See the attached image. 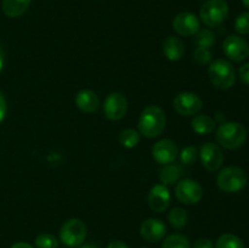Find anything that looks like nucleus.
<instances>
[{
	"label": "nucleus",
	"instance_id": "obj_1",
	"mask_svg": "<svg viewBox=\"0 0 249 248\" xmlns=\"http://www.w3.org/2000/svg\"><path fill=\"white\" fill-rule=\"evenodd\" d=\"M165 124L167 118L164 111L156 105H151L141 112L138 126L140 134H142L145 138L153 139L164 131Z\"/></svg>",
	"mask_w": 249,
	"mask_h": 248
},
{
	"label": "nucleus",
	"instance_id": "obj_2",
	"mask_svg": "<svg viewBox=\"0 0 249 248\" xmlns=\"http://www.w3.org/2000/svg\"><path fill=\"white\" fill-rule=\"evenodd\" d=\"M215 140L221 147L236 150L247 140V130L237 122H226L216 129Z\"/></svg>",
	"mask_w": 249,
	"mask_h": 248
},
{
	"label": "nucleus",
	"instance_id": "obj_3",
	"mask_svg": "<svg viewBox=\"0 0 249 248\" xmlns=\"http://www.w3.org/2000/svg\"><path fill=\"white\" fill-rule=\"evenodd\" d=\"M248 177L245 170L240 167H226L220 170L216 177V185L226 194H236L247 186Z\"/></svg>",
	"mask_w": 249,
	"mask_h": 248
},
{
	"label": "nucleus",
	"instance_id": "obj_4",
	"mask_svg": "<svg viewBox=\"0 0 249 248\" xmlns=\"http://www.w3.org/2000/svg\"><path fill=\"white\" fill-rule=\"evenodd\" d=\"M208 75L212 84L221 90H228L233 87L236 82V72L229 61L218 58L209 63Z\"/></svg>",
	"mask_w": 249,
	"mask_h": 248
},
{
	"label": "nucleus",
	"instance_id": "obj_5",
	"mask_svg": "<svg viewBox=\"0 0 249 248\" xmlns=\"http://www.w3.org/2000/svg\"><path fill=\"white\" fill-rule=\"evenodd\" d=\"M229 16V5L225 0H207L199 10V17L207 27L215 28Z\"/></svg>",
	"mask_w": 249,
	"mask_h": 248
},
{
	"label": "nucleus",
	"instance_id": "obj_6",
	"mask_svg": "<svg viewBox=\"0 0 249 248\" xmlns=\"http://www.w3.org/2000/svg\"><path fill=\"white\" fill-rule=\"evenodd\" d=\"M88 235V228L83 220L72 218L66 221L60 229V240L65 246L75 248L85 242Z\"/></svg>",
	"mask_w": 249,
	"mask_h": 248
},
{
	"label": "nucleus",
	"instance_id": "obj_7",
	"mask_svg": "<svg viewBox=\"0 0 249 248\" xmlns=\"http://www.w3.org/2000/svg\"><path fill=\"white\" fill-rule=\"evenodd\" d=\"M175 196L184 204H196L203 197V189L196 180L182 179L175 186Z\"/></svg>",
	"mask_w": 249,
	"mask_h": 248
},
{
	"label": "nucleus",
	"instance_id": "obj_8",
	"mask_svg": "<svg viewBox=\"0 0 249 248\" xmlns=\"http://www.w3.org/2000/svg\"><path fill=\"white\" fill-rule=\"evenodd\" d=\"M173 106H174L175 111L181 116L191 117L199 113L203 104H202V100L199 99L198 95H196L195 92L185 91L180 92L175 96Z\"/></svg>",
	"mask_w": 249,
	"mask_h": 248
},
{
	"label": "nucleus",
	"instance_id": "obj_9",
	"mask_svg": "<svg viewBox=\"0 0 249 248\" xmlns=\"http://www.w3.org/2000/svg\"><path fill=\"white\" fill-rule=\"evenodd\" d=\"M223 51L231 61L242 62L249 57V45L240 35L231 34L223 41Z\"/></svg>",
	"mask_w": 249,
	"mask_h": 248
},
{
	"label": "nucleus",
	"instance_id": "obj_10",
	"mask_svg": "<svg viewBox=\"0 0 249 248\" xmlns=\"http://www.w3.org/2000/svg\"><path fill=\"white\" fill-rule=\"evenodd\" d=\"M128 111V100L121 92L107 95L104 104V113L109 121H121Z\"/></svg>",
	"mask_w": 249,
	"mask_h": 248
},
{
	"label": "nucleus",
	"instance_id": "obj_11",
	"mask_svg": "<svg viewBox=\"0 0 249 248\" xmlns=\"http://www.w3.org/2000/svg\"><path fill=\"white\" fill-rule=\"evenodd\" d=\"M198 155L203 167L209 172H216L224 163V153L216 143H203Z\"/></svg>",
	"mask_w": 249,
	"mask_h": 248
},
{
	"label": "nucleus",
	"instance_id": "obj_12",
	"mask_svg": "<svg viewBox=\"0 0 249 248\" xmlns=\"http://www.w3.org/2000/svg\"><path fill=\"white\" fill-rule=\"evenodd\" d=\"M179 155V148L174 141L169 139H163L156 142L152 147V157L160 164H169L177 159Z\"/></svg>",
	"mask_w": 249,
	"mask_h": 248
},
{
	"label": "nucleus",
	"instance_id": "obj_13",
	"mask_svg": "<svg viewBox=\"0 0 249 248\" xmlns=\"http://www.w3.org/2000/svg\"><path fill=\"white\" fill-rule=\"evenodd\" d=\"M173 28L179 35H195L199 31V19L191 12H180L173 19Z\"/></svg>",
	"mask_w": 249,
	"mask_h": 248
},
{
	"label": "nucleus",
	"instance_id": "obj_14",
	"mask_svg": "<svg viewBox=\"0 0 249 248\" xmlns=\"http://www.w3.org/2000/svg\"><path fill=\"white\" fill-rule=\"evenodd\" d=\"M170 204V192L163 184L155 185L148 194V206L156 213L167 211Z\"/></svg>",
	"mask_w": 249,
	"mask_h": 248
},
{
	"label": "nucleus",
	"instance_id": "obj_15",
	"mask_svg": "<svg viewBox=\"0 0 249 248\" xmlns=\"http://www.w3.org/2000/svg\"><path fill=\"white\" fill-rule=\"evenodd\" d=\"M167 233V226L162 220L156 218L146 219L140 226V235L148 242H158Z\"/></svg>",
	"mask_w": 249,
	"mask_h": 248
},
{
	"label": "nucleus",
	"instance_id": "obj_16",
	"mask_svg": "<svg viewBox=\"0 0 249 248\" xmlns=\"http://www.w3.org/2000/svg\"><path fill=\"white\" fill-rule=\"evenodd\" d=\"M75 105L78 108L84 113H94L100 108L99 96L95 91L89 89L80 90L77 95H75Z\"/></svg>",
	"mask_w": 249,
	"mask_h": 248
},
{
	"label": "nucleus",
	"instance_id": "obj_17",
	"mask_svg": "<svg viewBox=\"0 0 249 248\" xmlns=\"http://www.w3.org/2000/svg\"><path fill=\"white\" fill-rule=\"evenodd\" d=\"M163 53L165 57L170 61H179L181 60L185 53V45L182 40L178 36H168L163 41Z\"/></svg>",
	"mask_w": 249,
	"mask_h": 248
},
{
	"label": "nucleus",
	"instance_id": "obj_18",
	"mask_svg": "<svg viewBox=\"0 0 249 248\" xmlns=\"http://www.w3.org/2000/svg\"><path fill=\"white\" fill-rule=\"evenodd\" d=\"M31 1L32 0H2V12L10 18H16L29 9Z\"/></svg>",
	"mask_w": 249,
	"mask_h": 248
},
{
	"label": "nucleus",
	"instance_id": "obj_19",
	"mask_svg": "<svg viewBox=\"0 0 249 248\" xmlns=\"http://www.w3.org/2000/svg\"><path fill=\"white\" fill-rule=\"evenodd\" d=\"M182 172H184V169H182L180 164H175V163L165 164L160 173V182L165 185V186L175 184V182L179 181L180 177L182 175Z\"/></svg>",
	"mask_w": 249,
	"mask_h": 248
},
{
	"label": "nucleus",
	"instance_id": "obj_20",
	"mask_svg": "<svg viewBox=\"0 0 249 248\" xmlns=\"http://www.w3.org/2000/svg\"><path fill=\"white\" fill-rule=\"evenodd\" d=\"M191 126L199 135L211 134L215 128V121L207 114H196L191 121Z\"/></svg>",
	"mask_w": 249,
	"mask_h": 248
},
{
	"label": "nucleus",
	"instance_id": "obj_21",
	"mask_svg": "<svg viewBox=\"0 0 249 248\" xmlns=\"http://www.w3.org/2000/svg\"><path fill=\"white\" fill-rule=\"evenodd\" d=\"M168 220H169V224L173 228L177 229V230H181L189 223V214L184 208L175 207L170 211L169 215H168Z\"/></svg>",
	"mask_w": 249,
	"mask_h": 248
},
{
	"label": "nucleus",
	"instance_id": "obj_22",
	"mask_svg": "<svg viewBox=\"0 0 249 248\" xmlns=\"http://www.w3.org/2000/svg\"><path fill=\"white\" fill-rule=\"evenodd\" d=\"M195 43L197 48L211 49L215 44V33L211 29H199L195 34Z\"/></svg>",
	"mask_w": 249,
	"mask_h": 248
},
{
	"label": "nucleus",
	"instance_id": "obj_23",
	"mask_svg": "<svg viewBox=\"0 0 249 248\" xmlns=\"http://www.w3.org/2000/svg\"><path fill=\"white\" fill-rule=\"evenodd\" d=\"M162 248H192L189 238L181 233H172L163 241Z\"/></svg>",
	"mask_w": 249,
	"mask_h": 248
},
{
	"label": "nucleus",
	"instance_id": "obj_24",
	"mask_svg": "<svg viewBox=\"0 0 249 248\" xmlns=\"http://www.w3.org/2000/svg\"><path fill=\"white\" fill-rule=\"evenodd\" d=\"M215 248H246L245 242L233 233H224L218 238Z\"/></svg>",
	"mask_w": 249,
	"mask_h": 248
},
{
	"label": "nucleus",
	"instance_id": "obj_25",
	"mask_svg": "<svg viewBox=\"0 0 249 248\" xmlns=\"http://www.w3.org/2000/svg\"><path fill=\"white\" fill-rule=\"evenodd\" d=\"M140 142V133L134 129H125L119 134V143L123 147L133 148Z\"/></svg>",
	"mask_w": 249,
	"mask_h": 248
},
{
	"label": "nucleus",
	"instance_id": "obj_26",
	"mask_svg": "<svg viewBox=\"0 0 249 248\" xmlns=\"http://www.w3.org/2000/svg\"><path fill=\"white\" fill-rule=\"evenodd\" d=\"M34 246L36 248H57L58 241L51 233H40L34 240Z\"/></svg>",
	"mask_w": 249,
	"mask_h": 248
},
{
	"label": "nucleus",
	"instance_id": "obj_27",
	"mask_svg": "<svg viewBox=\"0 0 249 248\" xmlns=\"http://www.w3.org/2000/svg\"><path fill=\"white\" fill-rule=\"evenodd\" d=\"M180 155V160H181L182 164H194L197 160L198 157V150H197L196 146H186L185 148H182Z\"/></svg>",
	"mask_w": 249,
	"mask_h": 248
},
{
	"label": "nucleus",
	"instance_id": "obj_28",
	"mask_svg": "<svg viewBox=\"0 0 249 248\" xmlns=\"http://www.w3.org/2000/svg\"><path fill=\"white\" fill-rule=\"evenodd\" d=\"M212 58H213V53H212L211 49L206 48H196L194 53V60L196 61V63L201 66H207L212 62Z\"/></svg>",
	"mask_w": 249,
	"mask_h": 248
},
{
	"label": "nucleus",
	"instance_id": "obj_29",
	"mask_svg": "<svg viewBox=\"0 0 249 248\" xmlns=\"http://www.w3.org/2000/svg\"><path fill=\"white\" fill-rule=\"evenodd\" d=\"M235 31L240 34H249V11L238 15L235 19Z\"/></svg>",
	"mask_w": 249,
	"mask_h": 248
},
{
	"label": "nucleus",
	"instance_id": "obj_30",
	"mask_svg": "<svg viewBox=\"0 0 249 248\" xmlns=\"http://www.w3.org/2000/svg\"><path fill=\"white\" fill-rule=\"evenodd\" d=\"M238 75H240L243 84L248 85L249 87V62L241 66L240 71H238Z\"/></svg>",
	"mask_w": 249,
	"mask_h": 248
},
{
	"label": "nucleus",
	"instance_id": "obj_31",
	"mask_svg": "<svg viewBox=\"0 0 249 248\" xmlns=\"http://www.w3.org/2000/svg\"><path fill=\"white\" fill-rule=\"evenodd\" d=\"M192 248H214V245L209 238H198L195 241Z\"/></svg>",
	"mask_w": 249,
	"mask_h": 248
},
{
	"label": "nucleus",
	"instance_id": "obj_32",
	"mask_svg": "<svg viewBox=\"0 0 249 248\" xmlns=\"http://www.w3.org/2000/svg\"><path fill=\"white\" fill-rule=\"evenodd\" d=\"M5 114H6V101L2 92L0 91V122L5 118Z\"/></svg>",
	"mask_w": 249,
	"mask_h": 248
},
{
	"label": "nucleus",
	"instance_id": "obj_33",
	"mask_svg": "<svg viewBox=\"0 0 249 248\" xmlns=\"http://www.w3.org/2000/svg\"><path fill=\"white\" fill-rule=\"evenodd\" d=\"M107 248H129V247L126 246V243L123 242V241L116 240V241H112V242L107 246Z\"/></svg>",
	"mask_w": 249,
	"mask_h": 248
},
{
	"label": "nucleus",
	"instance_id": "obj_34",
	"mask_svg": "<svg viewBox=\"0 0 249 248\" xmlns=\"http://www.w3.org/2000/svg\"><path fill=\"white\" fill-rule=\"evenodd\" d=\"M10 248H34V247L27 242H16L14 243Z\"/></svg>",
	"mask_w": 249,
	"mask_h": 248
},
{
	"label": "nucleus",
	"instance_id": "obj_35",
	"mask_svg": "<svg viewBox=\"0 0 249 248\" xmlns=\"http://www.w3.org/2000/svg\"><path fill=\"white\" fill-rule=\"evenodd\" d=\"M78 248H99V246L95 245V243H83V245L79 246Z\"/></svg>",
	"mask_w": 249,
	"mask_h": 248
},
{
	"label": "nucleus",
	"instance_id": "obj_36",
	"mask_svg": "<svg viewBox=\"0 0 249 248\" xmlns=\"http://www.w3.org/2000/svg\"><path fill=\"white\" fill-rule=\"evenodd\" d=\"M2 66H4V51H2L1 45H0V71H1Z\"/></svg>",
	"mask_w": 249,
	"mask_h": 248
},
{
	"label": "nucleus",
	"instance_id": "obj_37",
	"mask_svg": "<svg viewBox=\"0 0 249 248\" xmlns=\"http://www.w3.org/2000/svg\"><path fill=\"white\" fill-rule=\"evenodd\" d=\"M242 4L245 5V6L247 7V9H249V0H242Z\"/></svg>",
	"mask_w": 249,
	"mask_h": 248
}]
</instances>
